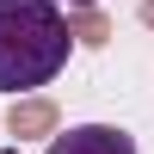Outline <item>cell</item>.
<instances>
[{"label":"cell","mask_w":154,"mask_h":154,"mask_svg":"<svg viewBox=\"0 0 154 154\" xmlns=\"http://www.w3.org/2000/svg\"><path fill=\"white\" fill-rule=\"evenodd\" d=\"M68 37L86 43V49H99V43H111V25H105V12H74V19H68Z\"/></svg>","instance_id":"4"},{"label":"cell","mask_w":154,"mask_h":154,"mask_svg":"<svg viewBox=\"0 0 154 154\" xmlns=\"http://www.w3.org/2000/svg\"><path fill=\"white\" fill-rule=\"evenodd\" d=\"M49 6H62V0H49ZM68 6H80V12H93V0H68Z\"/></svg>","instance_id":"6"},{"label":"cell","mask_w":154,"mask_h":154,"mask_svg":"<svg viewBox=\"0 0 154 154\" xmlns=\"http://www.w3.org/2000/svg\"><path fill=\"white\" fill-rule=\"evenodd\" d=\"M43 154H136V136L117 130V123H80V130L56 136Z\"/></svg>","instance_id":"2"},{"label":"cell","mask_w":154,"mask_h":154,"mask_svg":"<svg viewBox=\"0 0 154 154\" xmlns=\"http://www.w3.org/2000/svg\"><path fill=\"white\" fill-rule=\"evenodd\" d=\"M68 19L49 0H0V93L49 86L68 68Z\"/></svg>","instance_id":"1"},{"label":"cell","mask_w":154,"mask_h":154,"mask_svg":"<svg viewBox=\"0 0 154 154\" xmlns=\"http://www.w3.org/2000/svg\"><path fill=\"white\" fill-rule=\"evenodd\" d=\"M56 123H62V111L49 105V99H12V111H6V130L19 136V142H31V136H56Z\"/></svg>","instance_id":"3"},{"label":"cell","mask_w":154,"mask_h":154,"mask_svg":"<svg viewBox=\"0 0 154 154\" xmlns=\"http://www.w3.org/2000/svg\"><path fill=\"white\" fill-rule=\"evenodd\" d=\"M142 25H148V31H154V0H142Z\"/></svg>","instance_id":"5"}]
</instances>
